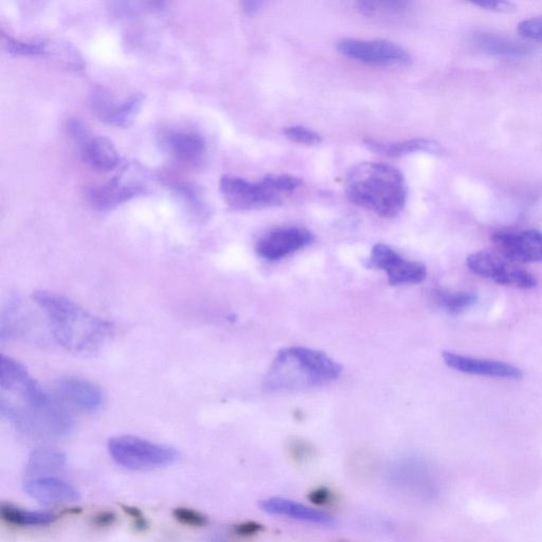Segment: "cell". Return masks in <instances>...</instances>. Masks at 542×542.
Wrapping results in <instances>:
<instances>
[{
  "instance_id": "6da1fadb",
  "label": "cell",
  "mask_w": 542,
  "mask_h": 542,
  "mask_svg": "<svg viewBox=\"0 0 542 542\" xmlns=\"http://www.w3.org/2000/svg\"><path fill=\"white\" fill-rule=\"evenodd\" d=\"M32 299L47 315L54 339L70 353L94 356L114 335L112 322L89 313L62 295L40 291Z\"/></svg>"
},
{
  "instance_id": "7a4b0ae2",
  "label": "cell",
  "mask_w": 542,
  "mask_h": 542,
  "mask_svg": "<svg viewBox=\"0 0 542 542\" xmlns=\"http://www.w3.org/2000/svg\"><path fill=\"white\" fill-rule=\"evenodd\" d=\"M346 194L354 205L382 218H395L405 208L408 188L403 173L382 162H363L346 179Z\"/></svg>"
},
{
  "instance_id": "3957f363",
  "label": "cell",
  "mask_w": 542,
  "mask_h": 542,
  "mask_svg": "<svg viewBox=\"0 0 542 542\" xmlns=\"http://www.w3.org/2000/svg\"><path fill=\"white\" fill-rule=\"evenodd\" d=\"M342 367L327 354L304 347L280 350L263 382L267 392H297L336 381Z\"/></svg>"
},
{
  "instance_id": "277c9868",
  "label": "cell",
  "mask_w": 542,
  "mask_h": 542,
  "mask_svg": "<svg viewBox=\"0 0 542 542\" xmlns=\"http://www.w3.org/2000/svg\"><path fill=\"white\" fill-rule=\"evenodd\" d=\"M0 412L18 431L33 438L64 439L75 429L74 418L56 397L47 405L35 408L16 406L2 396Z\"/></svg>"
},
{
  "instance_id": "5b68a950",
  "label": "cell",
  "mask_w": 542,
  "mask_h": 542,
  "mask_svg": "<svg viewBox=\"0 0 542 542\" xmlns=\"http://www.w3.org/2000/svg\"><path fill=\"white\" fill-rule=\"evenodd\" d=\"M108 453L121 467L133 472H149L168 467L178 460L177 450L133 436L108 441Z\"/></svg>"
},
{
  "instance_id": "8992f818",
  "label": "cell",
  "mask_w": 542,
  "mask_h": 542,
  "mask_svg": "<svg viewBox=\"0 0 542 542\" xmlns=\"http://www.w3.org/2000/svg\"><path fill=\"white\" fill-rule=\"evenodd\" d=\"M466 265L473 274L499 285L520 289H532L537 285L536 278L528 270L491 251L474 252L467 258Z\"/></svg>"
},
{
  "instance_id": "52a82bcc",
  "label": "cell",
  "mask_w": 542,
  "mask_h": 542,
  "mask_svg": "<svg viewBox=\"0 0 542 542\" xmlns=\"http://www.w3.org/2000/svg\"><path fill=\"white\" fill-rule=\"evenodd\" d=\"M220 190L226 203L234 210L264 209L281 203L282 195L271 188L263 178L258 183L237 176H223Z\"/></svg>"
},
{
  "instance_id": "ba28073f",
  "label": "cell",
  "mask_w": 542,
  "mask_h": 542,
  "mask_svg": "<svg viewBox=\"0 0 542 542\" xmlns=\"http://www.w3.org/2000/svg\"><path fill=\"white\" fill-rule=\"evenodd\" d=\"M337 49L351 60L374 66H406L410 54L402 46L385 40L342 39Z\"/></svg>"
},
{
  "instance_id": "9c48e42d",
  "label": "cell",
  "mask_w": 542,
  "mask_h": 542,
  "mask_svg": "<svg viewBox=\"0 0 542 542\" xmlns=\"http://www.w3.org/2000/svg\"><path fill=\"white\" fill-rule=\"evenodd\" d=\"M366 266L385 271L392 286L420 284L427 278V268L423 263L406 260L385 244L373 247Z\"/></svg>"
},
{
  "instance_id": "30bf717a",
  "label": "cell",
  "mask_w": 542,
  "mask_h": 542,
  "mask_svg": "<svg viewBox=\"0 0 542 542\" xmlns=\"http://www.w3.org/2000/svg\"><path fill=\"white\" fill-rule=\"evenodd\" d=\"M314 241V234L309 229L296 226L277 228L258 241L256 251L263 260L274 262L295 254Z\"/></svg>"
},
{
  "instance_id": "8fae6325",
  "label": "cell",
  "mask_w": 542,
  "mask_h": 542,
  "mask_svg": "<svg viewBox=\"0 0 542 542\" xmlns=\"http://www.w3.org/2000/svg\"><path fill=\"white\" fill-rule=\"evenodd\" d=\"M493 241L501 256L515 264L542 262V231L538 229L498 231Z\"/></svg>"
},
{
  "instance_id": "7c38bea8",
  "label": "cell",
  "mask_w": 542,
  "mask_h": 542,
  "mask_svg": "<svg viewBox=\"0 0 542 542\" xmlns=\"http://www.w3.org/2000/svg\"><path fill=\"white\" fill-rule=\"evenodd\" d=\"M144 192L139 174L126 172L114 177L111 182L88 192V201L96 210H112Z\"/></svg>"
},
{
  "instance_id": "4fadbf2b",
  "label": "cell",
  "mask_w": 542,
  "mask_h": 542,
  "mask_svg": "<svg viewBox=\"0 0 542 542\" xmlns=\"http://www.w3.org/2000/svg\"><path fill=\"white\" fill-rule=\"evenodd\" d=\"M141 94H134L123 100H116L104 89H96L92 95L93 110L97 117L111 125L126 128L134 121L143 103Z\"/></svg>"
},
{
  "instance_id": "5bb4252c",
  "label": "cell",
  "mask_w": 542,
  "mask_h": 542,
  "mask_svg": "<svg viewBox=\"0 0 542 542\" xmlns=\"http://www.w3.org/2000/svg\"><path fill=\"white\" fill-rule=\"evenodd\" d=\"M442 356L447 367L464 374L510 379V381H519L523 377L521 369L503 361L482 359L449 351L444 352Z\"/></svg>"
},
{
  "instance_id": "9a60e30c",
  "label": "cell",
  "mask_w": 542,
  "mask_h": 542,
  "mask_svg": "<svg viewBox=\"0 0 542 542\" xmlns=\"http://www.w3.org/2000/svg\"><path fill=\"white\" fill-rule=\"evenodd\" d=\"M259 505L261 510L269 515L294 519L325 528H334L338 525V521L333 515L307 507V505L295 500L270 497L262 500Z\"/></svg>"
},
{
  "instance_id": "2e32d148",
  "label": "cell",
  "mask_w": 542,
  "mask_h": 542,
  "mask_svg": "<svg viewBox=\"0 0 542 542\" xmlns=\"http://www.w3.org/2000/svg\"><path fill=\"white\" fill-rule=\"evenodd\" d=\"M24 491L45 505L75 503L81 498L74 485L54 476L28 478L24 483Z\"/></svg>"
},
{
  "instance_id": "e0dca14e",
  "label": "cell",
  "mask_w": 542,
  "mask_h": 542,
  "mask_svg": "<svg viewBox=\"0 0 542 542\" xmlns=\"http://www.w3.org/2000/svg\"><path fill=\"white\" fill-rule=\"evenodd\" d=\"M61 401L84 412H95L103 404L104 396L101 389L86 379L79 377H64L54 385Z\"/></svg>"
},
{
  "instance_id": "ac0fdd59",
  "label": "cell",
  "mask_w": 542,
  "mask_h": 542,
  "mask_svg": "<svg viewBox=\"0 0 542 542\" xmlns=\"http://www.w3.org/2000/svg\"><path fill=\"white\" fill-rule=\"evenodd\" d=\"M365 144L371 151L387 157H402L420 152L430 154H441L442 152V148L438 142L423 138L399 142H385L367 138L365 139Z\"/></svg>"
},
{
  "instance_id": "d6986e66",
  "label": "cell",
  "mask_w": 542,
  "mask_h": 542,
  "mask_svg": "<svg viewBox=\"0 0 542 542\" xmlns=\"http://www.w3.org/2000/svg\"><path fill=\"white\" fill-rule=\"evenodd\" d=\"M83 154L93 168L108 172L116 169L120 162L115 144L108 138H90L83 144Z\"/></svg>"
},
{
  "instance_id": "ffe728a7",
  "label": "cell",
  "mask_w": 542,
  "mask_h": 542,
  "mask_svg": "<svg viewBox=\"0 0 542 542\" xmlns=\"http://www.w3.org/2000/svg\"><path fill=\"white\" fill-rule=\"evenodd\" d=\"M475 41L483 52L498 58H523L531 51L529 46L525 44L494 33H479L476 35Z\"/></svg>"
},
{
  "instance_id": "44dd1931",
  "label": "cell",
  "mask_w": 542,
  "mask_h": 542,
  "mask_svg": "<svg viewBox=\"0 0 542 542\" xmlns=\"http://www.w3.org/2000/svg\"><path fill=\"white\" fill-rule=\"evenodd\" d=\"M170 152L180 161H200L206 153L205 139L194 132H175L167 137Z\"/></svg>"
},
{
  "instance_id": "7402d4cb",
  "label": "cell",
  "mask_w": 542,
  "mask_h": 542,
  "mask_svg": "<svg viewBox=\"0 0 542 542\" xmlns=\"http://www.w3.org/2000/svg\"><path fill=\"white\" fill-rule=\"evenodd\" d=\"M0 517L8 525L20 528L47 527L58 519V515L51 512L26 510L6 502L0 504Z\"/></svg>"
},
{
  "instance_id": "603a6c76",
  "label": "cell",
  "mask_w": 542,
  "mask_h": 542,
  "mask_svg": "<svg viewBox=\"0 0 542 542\" xmlns=\"http://www.w3.org/2000/svg\"><path fill=\"white\" fill-rule=\"evenodd\" d=\"M66 465V456L62 451L50 447H42L32 451L26 464L28 478L49 476L59 472Z\"/></svg>"
},
{
  "instance_id": "cb8c5ba5",
  "label": "cell",
  "mask_w": 542,
  "mask_h": 542,
  "mask_svg": "<svg viewBox=\"0 0 542 542\" xmlns=\"http://www.w3.org/2000/svg\"><path fill=\"white\" fill-rule=\"evenodd\" d=\"M41 57L48 58L66 68L82 70L85 67L84 60L79 50L70 43L63 41H40Z\"/></svg>"
},
{
  "instance_id": "d4e9b609",
  "label": "cell",
  "mask_w": 542,
  "mask_h": 542,
  "mask_svg": "<svg viewBox=\"0 0 542 542\" xmlns=\"http://www.w3.org/2000/svg\"><path fill=\"white\" fill-rule=\"evenodd\" d=\"M432 299L448 314L458 315L471 309L476 304L478 296L474 292L438 288L432 292Z\"/></svg>"
},
{
  "instance_id": "484cf974",
  "label": "cell",
  "mask_w": 542,
  "mask_h": 542,
  "mask_svg": "<svg viewBox=\"0 0 542 542\" xmlns=\"http://www.w3.org/2000/svg\"><path fill=\"white\" fill-rule=\"evenodd\" d=\"M356 8L360 14L370 17L404 16L410 10V4L402 0H364Z\"/></svg>"
},
{
  "instance_id": "4316f807",
  "label": "cell",
  "mask_w": 542,
  "mask_h": 542,
  "mask_svg": "<svg viewBox=\"0 0 542 542\" xmlns=\"http://www.w3.org/2000/svg\"><path fill=\"white\" fill-rule=\"evenodd\" d=\"M2 42L4 48L9 53L15 54V56L41 57L42 49L40 41H18L11 38V36L2 33Z\"/></svg>"
},
{
  "instance_id": "83f0119b",
  "label": "cell",
  "mask_w": 542,
  "mask_h": 542,
  "mask_svg": "<svg viewBox=\"0 0 542 542\" xmlns=\"http://www.w3.org/2000/svg\"><path fill=\"white\" fill-rule=\"evenodd\" d=\"M264 179L280 195L292 193L302 186V179L294 175L268 174Z\"/></svg>"
},
{
  "instance_id": "f1b7e54d",
  "label": "cell",
  "mask_w": 542,
  "mask_h": 542,
  "mask_svg": "<svg viewBox=\"0 0 542 542\" xmlns=\"http://www.w3.org/2000/svg\"><path fill=\"white\" fill-rule=\"evenodd\" d=\"M283 133L288 140L303 144V146H318L322 142L318 133L302 125L286 126Z\"/></svg>"
},
{
  "instance_id": "f546056e",
  "label": "cell",
  "mask_w": 542,
  "mask_h": 542,
  "mask_svg": "<svg viewBox=\"0 0 542 542\" xmlns=\"http://www.w3.org/2000/svg\"><path fill=\"white\" fill-rule=\"evenodd\" d=\"M173 517L182 525L192 528L206 527L209 522L207 516L189 508H176Z\"/></svg>"
},
{
  "instance_id": "4dcf8cb0",
  "label": "cell",
  "mask_w": 542,
  "mask_h": 542,
  "mask_svg": "<svg viewBox=\"0 0 542 542\" xmlns=\"http://www.w3.org/2000/svg\"><path fill=\"white\" fill-rule=\"evenodd\" d=\"M521 38L542 44V15L529 18L518 25Z\"/></svg>"
},
{
  "instance_id": "1f68e13d",
  "label": "cell",
  "mask_w": 542,
  "mask_h": 542,
  "mask_svg": "<svg viewBox=\"0 0 542 542\" xmlns=\"http://www.w3.org/2000/svg\"><path fill=\"white\" fill-rule=\"evenodd\" d=\"M471 4L482 10L495 13H514L517 7L511 2L505 0H472Z\"/></svg>"
},
{
  "instance_id": "d6a6232c",
  "label": "cell",
  "mask_w": 542,
  "mask_h": 542,
  "mask_svg": "<svg viewBox=\"0 0 542 542\" xmlns=\"http://www.w3.org/2000/svg\"><path fill=\"white\" fill-rule=\"evenodd\" d=\"M307 499L317 507H329L336 501V496L329 487L319 486L307 495Z\"/></svg>"
},
{
  "instance_id": "836d02e7",
  "label": "cell",
  "mask_w": 542,
  "mask_h": 542,
  "mask_svg": "<svg viewBox=\"0 0 542 542\" xmlns=\"http://www.w3.org/2000/svg\"><path fill=\"white\" fill-rule=\"evenodd\" d=\"M264 531L262 523L257 521H245L232 527V532L239 537L249 538L261 534Z\"/></svg>"
},
{
  "instance_id": "e575fe53",
  "label": "cell",
  "mask_w": 542,
  "mask_h": 542,
  "mask_svg": "<svg viewBox=\"0 0 542 542\" xmlns=\"http://www.w3.org/2000/svg\"><path fill=\"white\" fill-rule=\"evenodd\" d=\"M289 453H291L294 460L302 463L304 461H309L313 457L314 450L305 442L294 441L289 445Z\"/></svg>"
},
{
  "instance_id": "d590c367",
  "label": "cell",
  "mask_w": 542,
  "mask_h": 542,
  "mask_svg": "<svg viewBox=\"0 0 542 542\" xmlns=\"http://www.w3.org/2000/svg\"><path fill=\"white\" fill-rule=\"evenodd\" d=\"M67 132L70 137L74 138L77 141L82 142L83 144L89 140V133L85 124L78 119H70L67 122Z\"/></svg>"
},
{
  "instance_id": "8d00e7d4",
  "label": "cell",
  "mask_w": 542,
  "mask_h": 542,
  "mask_svg": "<svg viewBox=\"0 0 542 542\" xmlns=\"http://www.w3.org/2000/svg\"><path fill=\"white\" fill-rule=\"evenodd\" d=\"M117 520V516L113 512H101L93 518V523L99 528L111 527Z\"/></svg>"
},
{
  "instance_id": "74e56055",
  "label": "cell",
  "mask_w": 542,
  "mask_h": 542,
  "mask_svg": "<svg viewBox=\"0 0 542 542\" xmlns=\"http://www.w3.org/2000/svg\"><path fill=\"white\" fill-rule=\"evenodd\" d=\"M243 11L247 15H254L256 14L262 7L261 2H254V0H251V2H245L242 4Z\"/></svg>"
},
{
  "instance_id": "f35d334b",
  "label": "cell",
  "mask_w": 542,
  "mask_h": 542,
  "mask_svg": "<svg viewBox=\"0 0 542 542\" xmlns=\"http://www.w3.org/2000/svg\"><path fill=\"white\" fill-rule=\"evenodd\" d=\"M122 509L126 514L134 518L136 521L143 519L142 512L137 508L128 507V505H123Z\"/></svg>"
},
{
  "instance_id": "ab89813d",
  "label": "cell",
  "mask_w": 542,
  "mask_h": 542,
  "mask_svg": "<svg viewBox=\"0 0 542 542\" xmlns=\"http://www.w3.org/2000/svg\"><path fill=\"white\" fill-rule=\"evenodd\" d=\"M207 542H231V541L222 535H213L207 540Z\"/></svg>"
},
{
  "instance_id": "60d3db41",
  "label": "cell",
  "mask_w": 542,
  "mask_h": 542,
  "mask_svg": "<svg viewBox=\"0 0 542 542\" xmlns=\"http://www.w3.org/2000/svg\"><path fill=\"white\" fill-rule=\"evenodd\" d=\"M337 542H348V541H346V540H340V541H337Z\"/></svg>"
}]
</instances>
